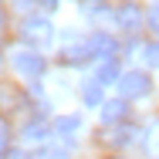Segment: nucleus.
Wrapping results in <instances>:
<instances>
[{"label": "nucleus", "instance_id": "nucleus-1", "mask_svg": "<svg viewBox=\"0 0 159 159\" xmlns=\"http://www.w3.org/2000/svg\"><path fill=\"white\" fill-rule=\"evenodd\" d=\"M20 37H24V44H31V51H41V48H51L54 27L48 17H27L20 24Z\"/></svg>", "mask_w": 159, "mask_h": 159}, {"label": "nucleus", "instance_id": "nucleus-2", "mask_svg": "<svg viewBox=\"0 0 159 159\" xmlns=\"http://www.w3.org/2000/svg\"><path fill=\"white\" fill-rule=\"evenodd\" d=\"M149 92H152V78L146 71H125L122 81H119V98H125V102L146 98Z\"/></svg>", "mask_w": 159, "mask_h": 159}, {"label": "nucleus", "instance_id": "nucleus-3", "mask_svg": "<svg viewBox=\"0 0 159 159\" xmlns=\"http://www.w3.org/2000/svg\"><path fill=\"white\" fill-rule=\"evenodd\" d=\"M14 68L24 75V78H31V81H37L41 75H44V58L37 54V51H27V48H20V51H14Z\"/></svg>", "mask_w": 159, "mask_h": 159}, {"label": "nucleus", "instance_id": "nucleus-4", "mask_svg": "<svg viewBox=\"0 0 159 159\" xmlns=\"http://www.w3.org/2000/svg\"><path fill=\"white\" fill-rule=\"evenodd\" d=\"M142 20H146V17H142L139 3H122V7H115V24H119L125 34H135Z\"/></svg>", "mask_w": 159, "mask_h": 159}, {"label": "nucleus", "instance_id": "nucleus-5", "mask_svg": "<svg viewBox=\"0 0 159 159\" xmlns=\"http://www.w3.org/2000/svg\"><path fill=\"white\" fill-rule=\"evenodd\" d=\"M88 48H92V54L95 58H112L115 51H119V44H115V37L112 34H105V31H95V34H88Z\"/></svg>", "mask_w": 159, "mask_h": 159}, {"label": "nucleus", "instance_id": "nucleus-6", "mask_svg": "<svg viewBox=\"0 0 159 159\" xmlns=\"http://www.w3.org/2000/svg\"><path fill=\"white\" fill-rule=\"evenodd\" d=\"M129 119V102L125 98H112L102 105V122L105 125H115V122H125Z\"/></svg>", "mask_w": 159, "mask_h": 159}, {"label": "nucleus", "instance_id": "nucleus-7", "mask_svg": "<svg viewBox=\"0 0 159 159\" xmlns=\"http://www.w3.org/2000/svg\"><path fill=\"white\" fill-rule=\"evenodd\" d=\"M51 129H54L58 139L75 142V139H78V129H81V119H78V115H58V122H54Z\"/></svg>", "mask_w": 159, "mask_h": 159}, {"label": "nucleus", "instance_id": "nucleus-8", "mask_svg": "<svg viewBox=\"0 0 159 159\" xmlns=\"http://www.w3.org/2000/svg\"><path fill=\"white\" fill-rule=\"evenodd\" d=\"M95 78L102 81V85H112V81L119 85V81H122V71H119V61H115V58H105V61L98 64Z\"/></svg>", "mask_w": 159, "mask_h": 159}, {"label": "nucleus", "instance_id": "nucleus-9", "mask_svg": "<svg viewBox=\"0 0 159 159\" xmlns=\"http://www.w3.org/2000/svg\"><path fill=\"white\" fill-rule=\"evenodd\" d=\"M81 102H85L88 108L105 105V102H102V81H98V78H88V81L81 85Z\"/></svg>", "mask_w": 159, "mask_h": 159}, {"label": "nucleus", "instance_id": "nucleus-10", "mask_svg": "<svg viewBox=\"0 0 159 159\" xmlns=\"http://www.w3.org/2000/svg\"><path fill=\"white\" fill-rule=\"evenodd\" d=\"M95 58L92 54V48H88V41H81V44H75V48H64V61L68 64H88Z\"/></svg>", "mask_w": 159, "mask_h": 159}, {"label": "nucleus", "instance_id": "nucleus-11", "mask_svg": "<svg viewBox=\"0 0 159 159\" xmlns=\"http://www.w3.org/2000/svg\"><path fill=\"white\" fill-rule=\"evenodd\" d=\"M48 132H54V129H48L41 119H34V122L24 125V142H44V139H48Z\"/></svg>", "mask_w": 159, "mask_h": 159}, {"label": "nucleus", "instance_id": "nucleus-12", "mask_svg": "<svg viewBox=\"0 0 159 159\" xmlns=\"http://www.w3.org/2000/svg\"><path fill=\"white\" fill-rule=\"evenodd\" d=\"M81 14H88V17H98V20H102V17H115V14H112V10H108L102 0H81Z\"/></svg>", "mask_w": 159, "mask_h": 159}, {"label": "nucleus", "instance_id": "nucleus-13", "mask_svg": "<svg viewBox=\"0 0 159 159\" xmlns=\"http://www.w3.org/2000/svg\"><path fill=\"white\" fill-rule=\"evenodd\" d=\"M132 135H142V132H139V129H132V125H119L108 139H112V146H129V142H132Z\"/></svg>", "mask_w": 159, "mask_h": 159}, {"label": "nucleus", "instance_id": "nucleus-14", "mask_svg": "<svg viewBox=\"0 0 159 159\" xmlns=\"http://www.w3.org/2000/svg\"><path fill=\"white\" fill-rule=\"evenodd\" d=\"M142 61L149 64V68H159V41H149V44H142Z\"/></svg>", "mask_w": 159, "mask_h": 159}, {"label": "nucleus", "instance_id": "nucleus-15", "mask_svg": "<svg viewBox=\"0 0 159 159\" xmlns=\"http://www.w3.org/2000/svg\"><path fill=\"white\" fill-rule=\"evenodd\" d=\"M142 142H146V149H149L152 156H159V122L149 125V135H142Z\"/></svg>", "mask_w": 159, "mask_h": 159}, {"label": "nucleus", "instance_id": "nucleus-16", "mask_svg": "<svg viewBox=\"0 0 159 159\" xmlns=\"http://www.w3.org/2000/svg\"><path fill=\"white\" fill-rule=\"evenodd\" d=\"M37 159H71V152L68 149H58V146H44Z\"/></svg>", "mask_w": 159, "mask_h": 159}, {"label": "nucleus", "instance_id": "nucleus-17", "mask_svg": "<svg viewBox=\"0 0 159 159\" xmlns=\"http://www.w3.org/2000/svg\"><path fill=\"white\" fill-rule=\"evenodd\" d=\"M146 24H149V31H152V34H159V3H152V7H149Z\"/></svg>", "mask_w": 159, "mask_h": 159}, {"label": "nucleus", "instance_id": "nucleus-18", "mask_svg": "<svg viewBox=\"0 0 159 159\" xmlns=\"http://www.w3.org/2000/svg\"><path fill=\"white\" fill-rule=\"evenodd\" d=\"M7 152V122L0 119V156Z\"/></svg>", "mask_w": 159, "mask_h": 159}, {"label": "nucleus", "instance_id": "nucleus-19", "mask_svg": "<svg viewBox=\"0 0 159 159\" xmlns=\"http://www.w3.org/2000/svg\"><path fill=\"white\" fill-rule=\"evenodd\" d=\"M0 159H27V156H24V152H17V149H7Z\"/></svg>", "mask_w": 159, "mask_h": 159}, {"label": "nucleus", "instance_id": "nucleus-20", "mask_svg": "<svg viewBox=\"0 0 159 159\" xmlns=\"http://www.w3.org/2000/svg\"><path fill=\"white\" fill-rule=\"evenodd\" d=\"M37 3H41L44 10H58V3H61V0H37Z\"/></svg>", "mask_w": 159, "mask_h": 159}, {"label": "nucleus", "instance_id": "nucleus-21", "mask_svg": "<svg viewBox=\"0 0 159 159\" xmlns=\"http://www.w3.org/2000/svg\"><path fill=\"white\" fill-rule=\"evenodd\" d=\"M17 7H20V10H27V7H34V0H17Z\"/></svg>", "mask_w": 159, "mask_h": 159}]
</instances>
